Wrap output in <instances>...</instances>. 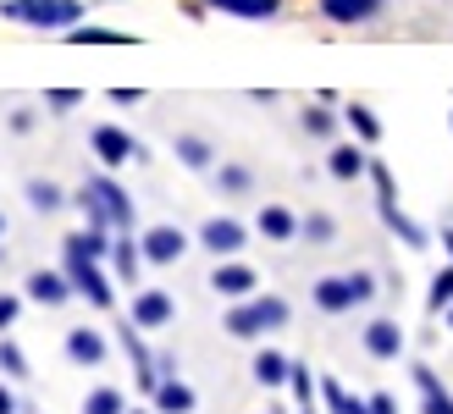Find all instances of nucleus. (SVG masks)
I'll return each mask as SVG.
<instances>
[{
    "label": "nucleus",
    "mask_w": 453,
    "mask_h": 414,
    "mask_svg": "<svg viewBox=\"0 0 453 414\" xmlns=\"http://www.w3.org/2000/svg\"><path fill=\"white\" fill-rule=\"evenodd\" d=\"M66 44H133V34H117V28H66Z\"/></svg>",
    "instance_id": "32"
},
{
    "label": "nucleus",
    "mask_w": 453,
    "mask_h": 414,
    "mask_svg": "<svg viewBox=\"0 0 453 414\" xmlns=\"http://www.w3.org/2000/svg\"><path fill=\"white\" fill-rule=\"evenodd\" d=\"M359 342H365L371 359H398L403 354V326H398L393 315H381V320H371V326L359 332Z\"/></svg>",
    "instance_id": "16"
},
{
    "label": "nucleus",
    "mask_w": 453,
    "mask_h": 414,
    "mask_svg": "<svg viewBox=\"0 0 453 414\" xmlns=\"http://www.w3.org/2000/svg\"><path fill=\"white\" fill-rule=\"evenodd\" d=\"M61 349H66V359H73V364H88V371H95V364H105L111 342H105L100 326H73V332L61 337Z\"/></svg>",
    "instance_id": "12"
},
{
    "label": "nucleus",
    "mask_w": 453,
    "mask_h": 414,
    "mask_svg": "<svg viewBox=\"0 0 453 414\" xmlns=\"http://www.w3.org/2000/svg\"><path fill=\"white\" fill-rule=\"evenodd\" d=\"M139 243H144V260H150V265H177V260L188 255V233H183V226H172V221L144 226Z\"/></svg>",
    "instance_id": "8"
},
{
    "label": "nucleus",
    "mask_w": 453,
    "mask_h": 414,
    "mask_svg": "<svg viewBox=\"0 0 453 414\" xmlns=\"http://www.w3.org/2000/svg\"><path fill=\"white\" fill-rule=\"evenodd\" d=\"M343 122L354 127V138H359L365 150H371V144H381V117H376L365 100H349V105H343Z\"/></svg>",
    "instance_id": "23"
},
{
    "label": "nucleus",
    "mask_w": 453,
    "mask_h": 414,
    "mask_svg": "<svg viewBox=\"0 0 453 414\" xmlns=\"http://www.w3.org/2000/svg\"><path fill=\"white\" fill-rule=\"evenodd\" d=\"M0 376H6V381H22V376H28V359H22V349H17L12 337H0Z\"/></svg>",
    "instance_id": "33"
},
{
    "label": "nucleus",
    "mask_w": 453,
    "mask_h": 414,
    "mask_svg": "<svg viewBox=\"0 0 453 414\" xmlns=\"http://www.w3.org/2000/svg\"><path fill=\"white\" fill-rule=\"evenodd\" d=\"M78 105H83L78 88H50V95H44V111H78Z\"/></svg>",
    "instance_id": "34"
},
{
    "label": "nucleus",
    "mask_w": 453,
    "mask_h": 414,
    "mask_svg": "<svg viewBox=\"0 0 453 414\" xmlns=\"http://www.w3.org/2000/svg\"><path fill=\"white\" fill-rule=\"evenodd\" d=\"M442 320H448V332H453V310H448V315H442Z\"/></svg>",
    "instance_id": "44"
},
{
    "label": "nucleus",
    "mask_w": 453,
    "mask_h": 414,
    "mask_svg": "<svg viewBox=\"0 0 453 414\" xmlns=\"http://www.w3.org/2000/svg\"><path fill=\"white\" fill-rule=\"evenodd\" d=\"M127 320H133L139 332H161V326H172V320H177V298H172L166 288H139V293H133Z\"/></svg>",
    "instance_id": "6"
},
{
    "label": "nucleus",
    "mask_w": 453,
    "mask_h": 414,
    "mask_svg": "<svg viewBox=\"0 0 453 414\" xmlns=\"http://www.w3.org/2000/svg\"><path fill=\"white\" fill-rule=\"evenodd\" d=\"M337 122H343V117H337L326 100H315V105H304V111H299V127H304L310 138H332V133H337Z\"/></svg>",
    "instance_id": "26"
},
{
    "label": "nucleus",
    "mask_w": 453,
    "mask_h": 414,
    "mask_svg": "<svg viewBox=\"0 0 453 414\" xmlns=\"http://www.w3.org/2000/svg\"><path fill=\"white\" fill-rule=\"evenodd\" d=\"M315 6H321V17L337 22V28H354V22H371L388 0H315Z\"/></svg>",
    "instance_id": "17"
},
{
    "label": "nucleus",
    "mask_w": 453,
    "mask_h": 414,
    "mask_svg": "<svg viewBox=\"0 0 453 414\" xmlns=\"http://www.w3.org/2000/svg\"><path fill=\"white\" fill-rule=\"evenodd\" d=\"M288 387H293V403H299V409H315V393H321V376H310V364H293Z\"/></svg>",
    "instance_id": "31"
},
{
    "label": "nucleus",
    "mask_w": 453,
    "mask_h": 414,
    "mask_svg": "<svg viewBox=\"0 0 453 414\" xmlns=\"http://www.w3.org/2000/svg\"><path fill=\"white\" fill-rule=\"evenodd\" d=\"M22 293H28L34 304H44V310H61V304H73V298H78V288H73V276H66V265H61V271H28Z\"/></svg>",
    "instance_id": "10"
},
{
    "label": "nucleus",
    "mask_w": 453,
    "mask_h": 414,
    "mask_svg": "<svg viewBox=\"0 0 453 414\" xmlns=\"http://www.w3.org/2000/svg\"><path fill=\"white\" fill-rule=\"evenodd\" d=\"M453 310V260L432 276V293H426V315H448Z\"/></svg>",
    "instance_id": "28"
},
{
    "label": "nucleus",
    "mask_w": 453,
    "mask_h": 414,
    "mask_svg": "<svg viewBox=\"0 0 453 414\" xmlns=\"http://www.w3.org/2000/svg\"><path fill=\"white\" fill-rule=\"evenodd\" d=\"M249 376H255L260 387H288L293 359H288V354H277V349H260V354H255V364H249Z\"/></svg>",
    "instance_id": "21"
},
{
    "label": "nucleus",
    "mask_w": 453,
    "mask_h": 414,
    "mask_svg": "<svg viewBox=\"0 0 453 414\" xmlns=\"http://www.w3.org/2000/svg\"><path fill=\"white\" fill-rule=\"evenodd\" d=\"M211 288L226 298V304H238V298H255L260 276H255V265H243V260H216V271H211Z\"/></svg>",
    "instance_id": "11"
},
{
    "label": "nucleus",
    "mask_w": 453,
    "mask_h": 414,
    "mask_svg": "<svg viewBox=\"0 0 453 414\" xmlns=\"http://www.w3.org/2000/svg\"><path fill=\"white\" fill-rule=\"evenodd\" d=\"M216 188H221V194H249V188H255V172H249V166H238V160H221V172H216Z\"/></svg>",
    "instance_id": "30"
},
{
    "label": "nucleus",
    "mask_w": 453,
    "mask_h": 414,
    "mask_svg": "<svg viewBox=\"0 0 453 414\" xmlns=\"http://www.w3.org/2000/svg\"><path fill=\"white\" fill-rule=\"evenodd\" d=\"M249 243V226L238 216H211L199 226V249H211L216 260H238V249Z\"/></svg>",
    "instance_id": "9"
},
{
    "label": "nucleus",
    "mask_w": 453,
    "mask_h": 414,
    "mask_svg": "<svg viewBox=\"0 0 453 414\" xmlns=\"http://www.w3.org/2000/svg\"><path fill=\"white\" fill-rule=\"evenodd\" d=\"M66 255V276H73V288L88 310H111L117 304V293H111V276H105V260H88V255H73V249H61Z\"/></svg>",
    "instance_id": "5"
},
{
    "label": "nucleus",
    "mask_w": 453,
    "mask_h": 414,
    "mask_svg": "<svg viewBox=\"0 0 453 414\" xmlns=\"http://www.w3.org/2000/svg\"><path fill=\"white\" fill-rule=\"evenodd\" d=\"M371 182H376V216H381V226H388L393 238H403V249H426V226H415L410 216H403L398 188H393V172L381 166V160H371Z\"/></svg>",
    "instance_id": "3"
},
{
    "label": "nucleus",
    "mask_w": 453,
    "mask_h": 414,
    "mask_svg": "<svg viewBox=\"0 0 453 414\" xmlns=\"http://www.w3.org/2000/svg\"><path fill=\"white\" fill-rule=\"evenodd\" d=\"M88 144H95V160H105L111 172L127 166V160H144V144H139L133 133H122L117 122H100L95 133H88Z\"/></svg>",
    "instance_id": "7"
},
{
    "label": "nucleus",
    "mask_w": 453,
    "mask_h": 414,
    "mask_svg": "<svg viewBox=\"0 0 453 414\" xmlns=\"http://www.w3.org/2000/svg\"><path fill=\"white\" fill-rule=\"evenodd\" d=\"M371 414H398V398L393 393H371Z\"/></svg>",
    "instance_id": "37"
},
{
    "label": "nucleus",
    "mask_w": 453,
    "mask_h": 414,
    "mask_svg": "<svg viewBox=\"0 0 453 414\" xmlns=\"http://www.w3.org/2000/svg\"><path fill=\"white\" fill-rule=\"evenodd\" d=\"M78 211H83L88 226H105V233H133V221H139V204H133V194H127L111 172L83 177V188H78Z\"/></svg>",
    "instance_id": "1"
},
{
    "label": "nucleus",
    "mask_w": 453,
    "mask_h": 414,
    "mask_svg": "<svg viewBox=\"0 0 453 414\" xmlns=\"http://www.w3.org/2000/svg\"><path fill=\"white\" fill-rule=\"evenodd\" d=\"M448 122H453V117H448Z\"/></svg>",
    "instance_id": "45"
},
{
    "label": "nucleus",
    "mask_w": 453,
    "mask_h": 414,
    "mask_svg": "<svg viewBox=\"0 0 453 414\" xmlns=\"http://www.w3.org/2000/svg\"><path fill=\"white\" fill-rule=\"evenodd\" d=\"M172 155L183 160L188 172H211V160H216L211 138H199V133H177V138H172Z\"/></svg>",
    "instance_id": "20"
},
{
    "label": "nucleus",
    "mask_w": 453,
    "mask_h": 414,
    "mask_svg": "<svg viewBox=\"0 0 453 414\" xmlns=\"http://www.w3.org/2000/svg\"><path fill=\"white\" fill-rule=\"evenodd\" d=\"M111 100H117V105H139L144 88H111Z\"/></svg>",
    "instance_id": "39"
},
{
    "label": "nucleus",
    "mask_w": 453,
    "mask_h": 414,
    "mask_svg": "<svg viewBox=\"0 0 453 414\" xmlns=\"http://www.w3.org/2000/svg\"><path fill=\"white\" fill-rule=\"evenodd\" d=\"M410 376H415V387H420V414H453V393L437 381L432 364H415Z\"/></svg>",
    "instance_id": "18"
},
{
    "label": "nucleus",
    "mask_w": 453,
    "mask_h": 414,
    "mask_svg": "<svg viewBox=\"0 0 453 414\" xmlns=\"http://www.w3.org/2000/svg\"><path fill=\"white\" fill-rule=\"evenodd\" d=\"M299 238H304V243H315V249L332 243V238H337V216H332V211H310V216L299 221Z\"/></svg>",
    "instance_id": "27"
},
{
    "label": "nucleus",
    "mask_w": 453,
    "mask_h": 414,
    "mask_svg": "<svg viewBox=\"0 0 453 414\" xmlns=\"http://www.w3.org/2000/svg\"><path fill=\"white\" fill-rule=\"evenodd\" d=\"M211 12H226V17H249V22H265L282 12V0H205Z\"/></svg>",
    "instance_id": "25"
},
{
    "label": "nucleus",
    "mask_w": 453,
    "mask_h": 414,
    "mask_svg": "<svg viewBox=\"0 0 453 414\" xmlns=\"http://www.w3.org/2000/svg\"><path fill=\"white\" fill-rule=\"evenodd\" d=\"M0 17L12 22H28V28H73V22L83 17L78 0H0Z\"/></svg>",
    "instance_id": "4"
},
{
    "label": "nucleus",
    "mask_w": 453,
    "mask_h": 414,
    "mask_svg": "<svg viewBox=\"0 0 453 414\" xmlns=\"http://www.w3.org/2000/svg\"><path fill=\"white\" fill-rule=\"evenodd\" d=\"M111 265H117L122 282H133V276H139V265H144V243H139V233H117V243H111Z\"/></svg>",
    "instance_id": "22"
},
{
    "label": "nucleus",
    "mask_w": 453,
    "mask_h": 414,
    "mask_svg": "<svg viewBox=\"0 0 453 414\" xmlns=\"http://www.w3.org/2000/svg\"><path fill=\"white\" fill-rule=\"evenodd\" d=\"M293 320V304L282 293H255V298H238L226 310V337H243V342H260L271 332H282Z\"/></svg>",
    "instance_id": "2"
},
{
    "label": "nucleus",
    "mask_w": 453,
    "mask_h": 414,
    "mask_svg": "<svg viewBox=\"0 0 453 414\" xmlns=\"http://www.w3.org/2000/svg\"><path fill=\"white\" fill-rule=\"evenodd\" d=\"M0 238H6V216H0ZM0 255H6V249H0Z\"/></svg>",
    "instance_id": "42"
},
{
    "label": "nucleus",
    "mask_w": 453,
    "mask_h": 414,
    "mask_svg": "<svg viewBox=\"0 0 453 414\" xmlns=\"http://www.w3.org/2000/svg\"><path fill=\"white\" fill-rule=\"evenodd\" d=\"M127 414H155V409H127Z\"/></svg>",
    "instance_id": "43"
},
{
    "label": "nucleus",
    "mask_w": 453,
    "mask_h": 414,
    "mask_svg": "<svg viewBox=\"0 0 453 414\" xmlns=\"http://www.w3.org/2000/svg\"><path fill=\"white\" fill-rule=\"evenodd\" d=\"M17 315H22V298H17V293H0V337L12 332V320H17Z\"/></svg>",
    "instance_id": "36"
},
{
    "label": "nucleus",
    "mask_w": 453,
    "mask_h": 414,
    "mask_svg": "<svg viewBox=\"0 0 453 414\" xmlns=\"http://www.w3.org/2000/svg\"><path fill=\"white\" fill-rule=\"evenodd\" d=\"M12 133H17V138L34 133V111H12Z\"/></svg>",
    "instance_id": "38"
},
{
    "label": "nucleus",
    "mask_w": 453,
    "mask_h": 414,
    "mask_svg": "<svg viewBox=\"0 0 453 414\" xmlns=\"http://www.w3.org/2000/svg\"><path fill=\"white\" fill-rule=\"evenodd\" d=\"M299 221L304 216H293L288 204H260V211H255V233L265 243H293V238H299Z\"/></svg>",
    "instance_id": "15"
},
{
    "label": "nucleus",
    "mask_w": 453,
    "mask_h": 414,
    "mask_svg": "<svg viewBox=\"0 0 453 414\" xmlns=\"http://www.w3.org/2000/svg\"><path fill=\"white\" fill-rule=\"evenodd\" d=\"M442 249H448V260H453V226H442Z\"/></svg>",
    "instance_id": "41"
},
{
    "label": "nucleus",
    "mask_w": 453,
    "mask_h": 414,
    "mask_svg": "<svg viewBox=\"0 0 453 414\" xmlns=\"http://www.w3.org/2000/svg\"><path fill=\"white\" fill-rule=\"evenodd\" d=\"M83 414H127V398L117 393V387H88V398H83Z\"/></svg>",
    "instance_id": "29"
},
{
    "label": "nucleus",
    "mask_w": 453,
    "mask_h": 414,
    "mask_svg": "<svg viewBox=\"0 0 453 414\" xmlns=\"http://www.w3.org/2000/svg\"><path fill=\"white\" fill-rule=\"evenodd\" d=\"M349 282H354L359 304H371V298H376V271H349Z\"/></svg>",
    "instance_id": "35"
},
{
    "label": "nucleus",
    "mask_w": 453,
    "mask_h": 414,
    "mask_svg": "<svg viewBox=\"0 0 453 414\" xmlns=\"http://www.w3.org/2000/svg\"><path fill=\"white\" fill-rule=\"evenodd\" d=\"M310 304L321 310V315H349V310L359 304V298H354V282H349V276H315Z\"/></svg>",
    "instance_id": "13"
},
{
    "label": "nucleus",
    "mask_w": 453,
    "mask_h": 414,
    "mask_svg": "<svg viewBox=\"0 0 453 414\" xmlns=\"http://www.w3.org/2000/svg\"><path fill=\"white\" fill-rule=\"evenodd\" d=\"M150 398H155V414H194V387L183 376H161Z\"/></svg>",
    "instance_id": "19"
},
{
    "label": "nucleus",
    "mask_w": 453,
    "mask_h": 414,
    "mask_svg": "<svg viewBox=\"0 0 453 414\" xmlns=\"http://www.w3.org/2000/svg\"><path fill=\"white\" fill-rule=\"evenodd\" d=\"M0 414H17V398H12V387L0 381Z\"/></svg>",
    "instance_id": "40"
},
{
    "label": "nucleus",
    "mask_w": 453,
    "mask_h": 414,
    "mask_svg": "<svg viewBox=\"0 0 453 414\" xmlns=\"http://www.w3.org/2000/svg\"><path fill=\"white\" fill-rule=\"evenodd\" d=\"M326 172H332L337 182H359V177H371V150L359 144V138H354V144H332V150H326Z\"/></svg>",
    "instance_id": "14"
},
{
    "label": "nucleus",
    "mask_w": 453,
    "mask_h": 414,
    "mask_svg": "<svg viewBox=\"0 0 453 414\" xmlns=\"http://www.w3.org/2000/svg\"><path fill=\"white\" fill-rule=\"evenodd\" d=\"M22 194H28V204H34L39 216L66 211V188H61V182H50V177H28V188H22Z\"/></svg>",
    "instance_id": "24"
}]
</instances>
